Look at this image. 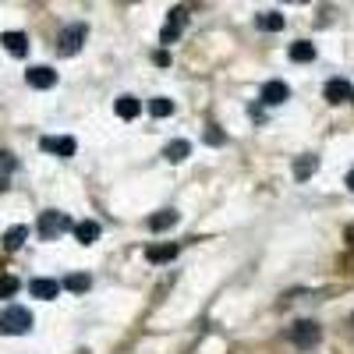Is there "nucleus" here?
<instances>
[{
  "instance_id": "f257e3e1",
  "label": "nucleus",
  "mask_w": 354,
  "mask_h": 354,
  "mask_svg": "<svg viewBox=\"0 0 354 354\" xmlns=\"http://www.w3.org/2000/svg\"><path fill=\"white\" fill-rule=\"evenodd\" d=\"M32 312L28 308H21V305H11V308H4L0 312V333L4 337H21V333H28L32 330Z\"/></svg>"
},
{
  "instance_id": "f03ea898",
  "label": "nucleus",
  "mask_w": 354,
  "mask_h": 354,
  "mask_svg": "<svg viewBox=\"0 0 354 354\" xmlns=\"http://www.w3.org/2000/svg\"><path fill=\"white\" fill-rule=\"evenodd\" d=\"M85 36H88V25L85 21H75V25H68L61 36H57V43H53V50L61 53V57H75L78 50H82V43H85Z\"/></svg>"
},
{
  "instance_id": "7ed1b4c3",
  "label": "nucleus",
  "mask_w": 354,
  "mask_h": 354,
  "mask_svg": "<svg viewBox=\"0 0 354 354\" xmlns=\"http://www.w3.org/2000/svg\"><path fill=\"white\" fill-rule=\"evenodd\" d=\"M64 230H75V223H71V216H68V213L46 209V213L39 216V238H43V241H53L57 234H64Z\"/></svg>"
},
{
  "instance_id": "20e7f679",
  "label": "nucleus",
  "mask_w": 354,
  "mask_h": 354,
  "mask_svg": "<svg viewBox=\"0 0 354 354\" xmlns=\"http://www.w3.org/2000/svg\"><path fill=\"white\" fill-rule=\"evenodd\" d=\"M290 344L298 347V351H308V347H315L319 344V337H322V330H319V322H308V319H301V322H294L290 326Z\"/></svg>"
},
{
  "instance_id": "39448f33",
  "label": "nucleus",
  "mask_w": 354,
  "mask_h": 354,
  "mask_svg": "<svg viewBox=\"0 0 354 354\" xmlns=\"http://www.w3.org/2000/svg\"><path fill=\"white\" fill-rule=\"evenodd\" d=\"M185 21H188V11H185V8H174V11H170V18H167V25H163V32H160V43H163V46H170L177 36H181Z\"/></svg>"
},
{
  "instance_id": "423d86ee",
  "label": "nucleus",
  "mask_w": 354,
  "mask_h": 354,
  "mask_svg": "<svg viewBox=\"0 0 354 354\" xmlns=\"http://www.w3.org/2000/svg\"><path fill=\"white\" fill-rule=\"evenodd\" d=\"M351 93H354V85H351L347 78H330V82H326V88H322L326 103H333V106L347 103V100H351Z\"/></svg>"
},
{
  "instance_id": "0eeeda50",
  "label": "nucleus",
  "mask_w": 354,
  "mask_h": 354,
  "mask_svg": "<svg viewBox=\"0 0 354 354\" xmlns=\"http://www.w3.org/2000/svg\"><path fill=\"white\" fill-rule=\"evenodd\" d=\"M25 82L32 85V88H53L57 85V71L46 68V64H36V68L25 71Z\"/></svg>"
},
{
  "instance_id": "6e6552de",
  "label": "nucleus",
  "mask_w": 354,
  "mask_h": 354,
  "mask_svg": "<svg viewBox=\"0 0 354 354\" xmlns=\"http://www.w3.org/2000/svg\"><path fill=\"white\" fill-rule=\"evenodd\" d=\"M287 100H290V88H287V82L273 78V82H266V85H262V103L280 106V103H287Z\"/></svg>"
},
{
  "instance_id": "1a4fd4ad",
  "label": "nucleus",
  "mask_w": 354,
  "mask_h": 354,
  "mask_svg": "<svg viewBox=\"0 0 354 354\" xmlns=\"http://www.w3.org/2000/svg\"><path fill=\"white\" fill-rule=\"evenodd\" d=\"M39 145H43L46 153H57L61 160H71V156H75V149H78V142H75V138H68V135H64V138H43Z\"/></svg>"
},
{
  "instance_id": "9d476101",
  "label": "nucleus",
  "mask_w": 354,
  "mask_h": 354,
  "mask_svg": "<svg viewBox=\"0 0 354 354\" xmlns=\"http://www.w3.org/2000/svg\"><path fill=\"white\" fill-rule=\"evenodd\" d=\"M0 46H4L11 57H25L28 53V36L25 32H4L0 36Z\"/></svg>"
},
{
  "instance_id": "9b49d317",
  "label": "nucleus",
  "mask_w": 354,
  "mask_h": 354,
  "mask_svg": "<svg viewBox=\"0 0 354 354\" xmlns=\"http://www.w3.org/2000/svg\"><path fill=\"white\" fill-rule=\"evenodd\" d=\"M28 290H32V298H43V301H53L57 298V294H61V283H57V280H32V283H28Z\"/></svg>"
},
{
  "instance_id": "f8f14e48",
  "label": "nucleus",
  "mask_w": 354,
  "mask_h": 354,
  "mask_svg": "<svg viewBox=\"0 0 354 354\" xmlns=\"http://www.w3.org/2000/svg\"><path fill=\"white\" fill-rule=\"evenodd\" d=\"M188 153H192V142H185V138H174V142H167L163 160H167V163H181V160H188Z\"/></svg>"
},
{
  "instance_id": "ddd939ff",
  "label": "nucleus",
  "mask_w": 354,
  "mask_h": 354,
  "mask_svg": "<svg viewBox=\"0 0 354 354\" xmlns=\"http://www.w3.org/2000/svg\"><path fill=\"white\" fill-rule=\"evenodd\" d=\"M75 238H78V245H96V238H100V223L96 220H82V223H75Z\"/></svg>"
},
{
  "instance_id": "4468645a",
  "label": "nucleus",
  "mask_w": 354,
  "mask_h": 354,
  "mask_svg": "<svg viewBox=\"0 0 354 354\" xmlns=\"http://www.w3.org/2000/svg\"><path fill=\"white\" fill-rule=\"evenodd\" d=\"M113 110H117V117H121V121H135V117L142 113V103L135 100V96H121L113 103Z\"/></svg>"
},
{
  "instance_id": "2eb2a0df",
  "label": "nucleus",
  "mask_w": 354,
  "mask_h": 354,
  "mask_svg": "<svg viewBox=\"0 0 354 354\" xmlns=\"http://www.w3.org/2000/svg\"><path fill=\"white\" fill-rule=\"evenodd\" d=\"M290 61L294 64H308V61H315V46L308 43V39H298L290 46Z\"/></svg>"
},
{
  "instance_id": "dca6fc26",
  "label": "nucleus",
  "mask_w": 354,
  "mask_h": 354,
  "mask_svg": "<svg viewBox=\"0 0 354 354\" xmlns=\"http://www.w3.org/2000/svg\"><path fill=\"white\" fill-rule=\"evenodd\" d=\"M177 255V245H149L145 248V259H149L153 266H160V262H170Z\"/></svg>"
},
{
  "instance_id": "f3484780",
  "label": "nucleus",
  "mask_w": 354,
  "mask_h": 354,
  "mask_svg": "<svg viewBox=\"0 0 354 354\" xmlns=\"http://www.w3.org/2000/svg\"><path fill=\"white\" fill-rule=\"evenodd\" d=\"M177 220H181V216H177V209H160L156 216H149V230H156V234L160 230H170Z\"/></svg>"
},
{
  "instance_id": "a211bd4d",
  "label": "nucleus",
  "mask_w": 354,
  "mask_h": 354,
  "mask_svg": "<svg viewBox=\"0 0 354 354\" xmlns=\"http://www.w3.org/2000/svg\"><path fill=\"white\" fill-rule=\"evenodd\" d=\"M255 25L262 28V32H280V28H283V15L280 11H266V15L255 18Z\"/></svg>"
},
{
  "instance_id": "6ab92c4d",
  "label": "nucleus",
  "mask_w": 354,
  "mask_h": 354,
  "mask_svg": "<svg viewBox=\"0 0 354 354\" xmlns=\"http://www.w3.org/2000/svg\"><path fill=\"white\" fill-rule=\"evenodd\" d=\"M319 170V156H301L298 163H294V177H298V181H305V177H312Z\"/></svg>"
},
{
  "instance_id": "aec40b11",
  "label": "nucleus",
  "mask_w": 354,
  "mask_h": 354,
  "mask_svg": "<svg viewBox=\"0 0 354 354\" xmlns=\"http://www.w3.org/2000/svg\"><path fill=\"white\" fill-rule=\"evenodd\" d=\"M28 238V227H11L8 234H4V248L8 252H15V248H21V241Z\"/></svg>"
},
{
  "instance_id": "412c9836",
  "label": "nucleus",
  "mask_w": 354,
  "mask_h": 354,
  "mask_svg": "<svg viewBox=\"0 0 354 354\" xmlns=\"http://www.w3.org/2000/svg\"><path fill=\"white\" fill-rule=\"evenodd\" d=\"M64 287H68V290H75V294H85L88 287H93V280H88L85 273H71V277L64 280Z\"/></svg>"
},
{
  "instance_id": "4be33fe9",
  "label": "nucleus",
  "mask_w": 354,
  "mask_h": 354,
  "mask_svg": "<svg viewBox=\"0 0 354 354\" xmlns=\"http://www.w3.org/2000/svg\"><path fill=\"white\" fill-rule=\"evenodd\" d=\"M149 113H153V117H170V113H174V103H170L167 96H156V100L149 103Z\"/></svg>"
},
{
  "instance_id": "5701e85b",
  "label": "nucleus",
  "mask_w": 354,
  "mask_h": 354,
  "mask_svg": "<svg viewBox=\"0 0 354 354\" xmlns=\"http://www.w3.org/2000/svg\"><path fill=\"white\" fill-rule=\"evenodd\" d=\"M18 277H0V298H15L18 294Z\"/></svg>"
},
{
  "instance_id": "b1692460",
  "label": "nucleus",
  "mask_w": 354,
  "mask_h": 354,
  "mask_svg": "<svg viewBox=\"0 0 354 354\" xmlns=\"http://www.w3.org/2000/svg\"><path fill=\"white\" fill-rule=\"evenodd\" d=\"M347 188H351V192H354V170H351V174H347Z\"/></svg>"
},
{
  "instance_id": "393cba45",
  "label": "nucleus",
  "mask_w": 354,
  "mask_h": 354,
  "mask_svg": "<svg viewBox=\"0 0 354 354\" xmlns=\"http://www.w3.org/2000/svg\"><path fill=\"white\" fill-rule=\"evenodd\" d=\"M351 100H354V93H351Z\"/></svg>"
}]
</instances>
